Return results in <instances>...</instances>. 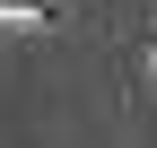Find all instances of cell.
Listing matches in <instances>:
<instances>
[{
	"label": "cell",
	"mask_w": 157,
	"mask_h": 148,
	"mask_svg": "<svg viewBox=\"0 0 157 148\" xmlns=\"http://www.w3.org/2000/svg\"><path fill=\"white\" fill-rule=\"evenodd\" d=\"M9 17H52V0H0Z\"/></svg>",
	"instance_id": "1"
}]
</instances>
